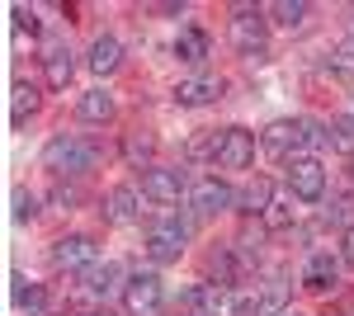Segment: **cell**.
I'll return each mask as SVG.
<instances>
[{
  "instance_id": "6da1fadb",
  "label": "cell",
  "mask_w": 354,
  "mask_h": 316,
  "mask_svg": "<svg viewBox=\"0 0 354 316\" xmlns=\"http://www.w3.org/2000/svg\"><path fill=\"white\" fill-rule=\"evenodd\" d=\"M270 10H255V5H236L232 19H227V38L232 48L245 57H265V43H270Z\"/></svg>"
},
{
  "instance_id": "7a4b0ae2",
  "label": "cell",
  "mask_w": 354,
  "mask_h": 316,
  "mask_svg": "<svg viewBox=\"0 0 354 316\" xmlns=\"http://www.w3.org/2000/svg\"><path fill=\"white\" fill-rule=\"evenodd\" d=\"M95 147L85 142V137H76V132H57L53 142L43 147V165L53 170V175H81V170H90L95 165Z\"/></svg>"
},
{
  "instance_id": "3957f363",
  "label": "cell",
  "mask_w": 354,
  "mask_h": 316,
  "mask_svg": "<svg viewBox=\"0 0 354 316\" xmlns=\"http://www.w3.org/2000/svg\"><path fill=\"white\" fill-rule=\"evenodd\" d=\"M260 147H265L270 156H279V160H298L302 151L312 147L307 118H279V123H270V128H265V137H260Z\"/></svg>"
},
{
  "instance_id": "277c9868",
  "label": "cell",
  "mask_w": 354,
  "mask_h": 316,
  "mask_svg": "<svg viewBox=\"0 0 354 316\" xmlns=\"http://www.w3.org/2000/svg\"><path fill=\"white\" fill-rule=\"evenodd\" d=\"M288 194H293L298 203H322V198H326V165L317 156L288 160Z\"/></svg>"
},
{
  "instance_id": "5b68a950",
  "label": "cell",
  "mask_w": 354,
  "mask_h": 316,
  "mask_svg": "<svg viewBox=\"0 0 354 316\" xmlns=\"http://www.w3.org/2000/svg\"><path fill=\"white\" fill-rule=\"evenodd\" d=\"M165 307V288L156 274H133L123 284V312L128 316H161Z\"/></svg>"
},
{
  "instance_id": "8992f818",
  "label": "cell",
  "mask_w": 354,
  "mask_h": 316,
  "mask_svg": "<svg viewBox=\"0 0 354 316\" xmlns=\"http://www.w3.org/2000/svg\"><path fill=\"white\" fill-rule=\"evenodd\" d=\"M189 208L198 212V217H218V212L236 208V194H232V185H227V180L203 175V180H194V189H189Z\"/></svg>"
},
{
  "instance_id": "52a82bcc",
  "label": "cell",
  "mask_w": 354,
  "mask_h": 316,
  "mask_svg": "<svg viewBox=\"0 0 354 316\" xmlns=\"http://www.w3.org/2000/svg\"><path fill=\"white\" fill-rule=\"evenodd\" d=\"M255 165V132L232 123L222 128V147H218V170H250Z\"/></svg>"
},
{
  "instance_id": "ba28073f",
  "label": "cell",
  "mask_w": 354,
  "mask_h": 316,
  "mask_svg": "<svg viewBox=\"0 0 354 316\" xmlns=\"http://www.w3.org/2000/svg\"><path fill=\"white\" fill-rule=\"evenodd\" d=\"M180 194H185V170H175V165H151V170H142V198H151V203H180Z\"/></svg>"
},
{
  "instance_id": "9c48e42d",
  "label": "cell",
  "mask_w": 354,
  "mask_h": 316,
  "mask_svg": "<svg viewBox=\"0 0 354 316\" xmlns=\"http://www.w3.org/2000/svg\"><path fill=\"white\" fill-rule=\"evenodd\" d=\"M53 264L57 269H90L95 260V236H85V232H71V236H57L53 241Z\"/></svg>"
},
{
  "instance_id": "30bf717a",
  "label": "cell",
  "mask_w": 354,
  "mask_h": 316,
  "mask_svg": "<svg viewBox=\"0 0 354 316\" xmlns=\"http://www.w3.org/2000/svg\"><path fill=\"white\" fill-rule=\"evenodd\" d=\"M185 255V227L165 222V227H151L147 232V260L151 264H175Z\"/></svg>"
},
{
  "instance_id": "8fae6325",
  "label": "cell",
  "mask_w": 354,
  "mask_h": 316,
  "mask_svg": "<svg viewBox=\"0 0 354 316\" xmlns=\"http://www.w3.org/2000/svg\"><path fill=\"white\" fill-rule=\"evenodd\" d=\"M227 95V80L222 76H189L175 85V104L185 109H198V104H213V100H222Z\"/></svg>"
},
{
  "instance_id": "7c38bea8",
  "label": "cell",
  "mask_w": 354,
  "mask_h": 316,
  "mask_svg": "<svg viewBox=\"0 0 354 316\" xmlns=\"http://www.w3.org/2000/svg\"><path fill=\"white\" fill-rule=\"evenodd\" d=\"M335 284H340V260H330L326 250L302 264V288L307 292H330Z\"/></svg>"
},
{
  "instance_id": "4fadbf2b",
  "label": "cell",
  "mask_w": 354,
  "mask_h": 316,
  "mask_svg": "<svg viewBox=\"0 0 354 316\" xmlns=\"http://www.w3.org/2000/svg\"><path fill=\"white\" fill-rule=\"evenodd\" d=\"M38 109H43L38 85H33V80H15V90H10V128H24Z\"/></svg>"
},
{
  "instance_id": "5bb4252c",
  "label": "cell",
  "mask_w": 354,
  "mask_h": 316,
  "mask_svg": "<svg viewBox=\"0 0 354 316\" xmlns=\"http://www.w3.org/2000/svg\"><path fill=\"white\" fill-rule=\"evenodd\" d=\"M113 113H118V104H113V95L109 90H85L81 100H76V118L81 123H113Z\"/></svg>"
},
{
  "instance_id": "9a60e30c",
  "label": "cell",
  "mask_w": 354,
  "mask_h": 316,
  "mask_svg": "<svg viewBox=\"0 0 354 316\" xmlns=\"http://www.w3.org/2000/svg\"><path fill=\"white\" fill-rule=\"evenodd\" d=\"M85 62H90V71H95V76H113V71L123 66V43L104 33V38H95V43H90V57H85Z\"/></svg>"
},
{
  "instance_id": "2e32d148",
  "label": "cell",
  "mask_w": 354,
  "mask_h": 316,
  "mask_svg": "<svg viewBox=\"0 0 354 316\" xmlns=\"http://www.w3.org/2000/svg\"><path fill=\"white\" fill-rule=\"evenodd\" d=\"M123 156H128V165H137V170H151V165H156V137L147 128L123 132Z\"/></svg>"
},
{
  "instance_id": "e0dca14e",
  "label": "cell",
  "mask_w": 354,
  "mask_h": 316,
  "mask_svg": "<svg viewBox=\"0 0 354 316\" xmlns=\"http://www.w3.org/2000/svg\"><path fill=\"white\" fill-rule=\"evenodd\" d=\"M104 217H109L113 227H128L137 217V189L133 185H113L104 194Z\"/></svg>"
},
{
  "instance_id": "ac0fdd59",
  "label": "cell",
  "mask_w": 354,
  "mask_h": 316,
  "mask_svg": "<svg viewBox=\"0 0 354 316\" xmlns=\"http://www.w3.org/2000/svg\"><path fill=\"white\" fill-rule=\"evenodd\" d=\"M43 76H48V90H66V85H71L76 62H71V53H66L62 43H53V48H48V57H43Z\"/></svg>"
},
{
  "instance_id": "d6986e66",
  "label": "cell",
  "mask_w": 354,
  "mask_h": 316,
  "mask_svg": "<svg viewBox=\"0 0 354 316\" xmlns=\"http://www.w3.org/2000/svg\"><path fill=\"white\" fill-rule=\"evenodd\" d=\"M270 203H274V185L265 180V175H255V180L236 194V212H245V217H265Z\"/></svg>"
},
{
  "instance_id": "ffe728a7",
  "label": "cell",
  "mask_w": 354,
  "mask_h": 316,
  "mask_svg": "<svg viewBox=\"0 0 354 316\" xmlns=\"http://www.w3.org/2000/svg\"><path fill=\"white\" fill-rule=\"evenodd\" d=\"M85 279V292H95V297H109L113 288H118V264H90V269H85L81 274Z\"/></svg>"
},
{
  "instance_id": "44dd1931",
  "label": "cell",
  "mask_w": 354,
  "mask_h": 316,
  "mask_svg": "<svg viewBox=\"0 0 354 316\" xmlns=\"http://www.w3.org/2000/svg\"><path fill=\"white\" fill-rule=\"evenodd\" d=\"M260 222H265V232H288V227L298 222V208H293V194H288V198H274L270 208H265V217H260Z\"/></svg>"
},
{
  "instance_id": "7402d4cb",
  "label": "cell",
  "mask_w": 354,
  "mask_h": 316,
  "mask_svg": "<svg viewBox=\"0 0 354 316\" xmlns=\"http://www.w3.org/2000/svg\"><path fill=\"white\" fill-rule=\"evenodd\" d=\"M175 53L185 57V62H203L208 57V33L203 28H180V38H175Z\"/></svg>"
},
{
  "instance_id": "603a6c76",
  "label": "cell",
  "mask_w": 354,
  "mask_h": 316,
  "mask_svg": "<svg viewBox=\"0 0 354 316\" xmlns=\"http://www.w3.org/2000/svg\"><path fill=\"white\" fill-rule=\"evenodd\" d=\"M307 15H312V5H302V0H279V5H270V19L279 28H302Z\"/></svg>"
},
{
  "instance_id": "cb8c5ba5",
  "label": "cell",
  "mask_w": 354,
  "mask_h": 316,
  "mask_svg": "<svg viewBox=\"0 0 354 316\" xmlns=\"http://www.w3.org/2000/svg\"><path fill=\"white\" fill-rule=\"evenodd\" d=\"M322 222H326V227H345V232H350V227H354V203H350V198H330L326 208H322Z\"/></svg>"
},
{
  "instance_id": "d4e9b609",
  "label": "cell",
  "mask_w": 354,
  "mask_h": 316,
  "mask_svg": "<svg viewBox=\"0 0 354 316\" xmlns=\"http://www.w3.org/2000/svg\"><path fill=\"white\" fill-rule=\"evenodd\" d=\"M218 147H222V132L189 137V160H213V165H218Z\"/></svg>"
},
{
  "instance_id": "484cf974",
  "label": "cell",
  "mask_w": 354,
  "mask_h": 316,
  "mask_svg": "<svg viewBox=\"0 0 354 316\" xmlns=\"http://www.w3.org/2000/svg\"><path fill=\"white\" fill-rule=\"evenodd\" d=\"M10 203H15V222H33V217H38V194H33V189H15V194H10Z\"/></svg>"
},
{
  "instance_id": "4316f807",
  "label": "cell",
  "mask_w": 354,
  "mask_h": 316,
  "mask_svg": "<svg viewBox=\"0 0 354 316\" xmlns=\"http://www.w3.org/2000/svg\"><path fill=\"white\" fill-rule=\"evenodd\" d=\"M330 76L345 80V85H354V43H345V48L330 53Z\"/></svg>"
},
{
  "instance_id": "83f0119b",
  "label": "cell",
  "mask_w": 354,
  "mask_h": 316,
  "mask_svg": "<svg viewBox=\"0 0 354 316\" xmlns=\"http://www.w3.org/2000/svg\"><path fill=\"white\" fill-rule=\"evenodd\" d=\"M326 142L335 147V151H345V156H354V123H350V118L330 123V128H326Z\"/></svg>"
},
{
  "instance_id": "f1b7e54d",
  "label": "cell",
  "mask_w": 354,
  "mask_h": 316,
  "mask_svg": "<svg viewBox=\"0 0 354 316\" xmlns=\"http://www.w3.org/2000/svg\"><path fill=\"white\" fill-rule=\"evenodd\" d=\"M15 307L38 312V307H43V288H38V284H28V288H24V279H15Z\"/></svg>"
},
{
  "instance_id": "f546056e",
  "label": "cell",
  "mask_w": 354,
  "mask_h": 316,
  "mask_svg": "<svg viewBox=\"0 0 354 316\" xmlns=\"http://www.w3.org/2000/svg\"><path fill=\"white\" fill-rule=\"evenodd\" d=\"M283 279H270V284H265V288L255 292V297H260V312H279V307H283Z\"/></svg>"
},
{
  "instance_id": "4dcf8cb0",
  "label": "cell",
  "mask_w": 354,
  "mask_h": 316,
  "mask_svg": "<svg viewBox=\"0 0 354 316\" xmlns=\"http://www.w3.org/2000/svg\"><path fill=\"white\" fill-rule=\"evenodd\" d=\"M15 28H19V33H28V38H33V33H38V15H33V10H24V5H19V10H15Z\"/></svg>"
},
{
  "instance_id": "1f68e13d",
  "label": "cell",
  "mask_w": 354,
  "mask_h": 316,
  "mask_svg": "<svg viewBox=\"0 0 354 316\" xmlns=\"http://www.w3.org/2000/svg\"><path fill=\"white\" fill-rule=\"evenodd\" d=\"M340 264H350V269H354V227L340 236Z\"/></svg>"
},
{
  "instance_id": "d6a6232c",
  "label": "cell",
  "mask_w": 354,
  "mask_h": 316,
  "mask_svg": "<svg viewBox=\"0 0 354 316\" xmlns=\"http://www.w3.org/2000/svg\"><path fill=\"white\" fill-rule=\"evenodd\" d=\"M345 175H350V185H354V156H350V170H345Z\"/></svg>"
}]
</instances>
